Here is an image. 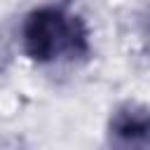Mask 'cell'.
<instances>
[{
    "label": "cell",
    "instance_id": "cell-1",
    "mask_svg": "<svg viewBox=\"0 0 150 150\" xmlns=\"http://www.w3.org/2000/svg\"><path fill=\"white\" fill-rule=\"evenodd\" d=\"M23 54L40 66L75 63L89 56L91 33L82 14L66 2H47L30 9L21 23Z\"/></svg>",
    "mask_w": 150,
    "mask_h": 150
},
{
    "label": "cell",
    "instance_id": "cell-2",
    "mask_svg": "<svg viewBox=\"0 0 150 150\" xmlns=\"http://www.w3.org/2000/svg\"><path fill=\"white\" fill-rule=\"evenodd\" d=\"M108 143L115 148H150V105L120 103L108 117Z\"/></svg>",
    "mask_w": 150,
    "mask_h": 150
}]
</instances>
